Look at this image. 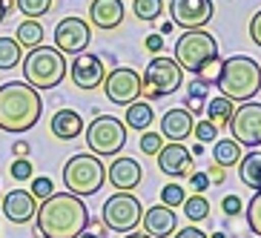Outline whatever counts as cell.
Segmentation results:
<instances>
[{"instance_id": "1", "label": "cell", "mask_w": 261, "mask_h": 238, "mask_svg": "<svg viewBox=\"0 0 261 238\" xmlns=\"http://www.w3.org/2000/svg\"><path fill=\"white\" fill-rule=\"evenodd\" d=\"M35 227L38 238H77L89 227V209L72 192H55L38 204Z\"/></svg>"}, {"instance_id": "2", "label": "cell", "mask_w": 261, "mask_h": 238, "mask_svg": "<svg viewBox=\"0 0 261 238\" xmlns=\"http://www.w3.org/2000/svg\"><path fill=\"white\" fill-rule=\"evenodd\" d=\"M43 100L26 81H9L0 86V132L23 135L40 121Z\"/></svg>"}, {"instance_id": "3", "label": "cell", "mask_w": 261, "mask_h": 238, "mask_svg": "<svg viewBox=\"0 0 261 238\" xmlns=\"http://www.w3.org/2000/svg\"><path fill=\"white\" fill-rule=\"evenodd\" d=\"M215 86L221 89V98L232 103H247L261 92V66L247 55H232L221 61V75Z\"/></svg>"}, {"instance_id": "4", "label": "cell", "mask_w": 261, "mask_h": 238, "mask_svg": "<svg viewBox=\"0 0 261 238\" xmlns=\"http://www.w3.org/2000/svg\"><path fill=\"white\" fill-rule=\"evenodd\" d=\"M63 184H66V192H72L77 198L98 195L100 187L107 184V169L98 155L77 152L63 164Z\"/></svg>"}, {"instance_id": "5", "label": "cell", "mask_w": 261, "mask_h": 238, "mask_svg": "<svg viewBox=\"0 0 261 238\" xmlns=\"http://www.w3.org/2000/svg\"><path fill=\"white\" fill-rule=\"evenodd\" d=\"M66 77V55L55 46H38L23 58V81L32 89H55Z\"/></svg>"}, {"instance_id": "6", "label": "cell", "mask_w": 261, "mask_h": 238, "mask_svg": "<svg viewBox=\"0 0 261 238\" xmlns=\"http://www.w3.org/2000/svg\"><path fill=\"white\" fill-rule=\"evenodd\" d=\"M144 89H141V98L149 103V100L167 98V95L178 92L181 84H184V69L175 63V58H164V55H155L152 61L146 63L144 75Z\"/></svg>"}, {"instance_id": "7", "label": "cell", "mask_w": 261, "mask_h": 238, "mask_svg": "<svg viewBox=\"0 0 261 238\" xmlns=\"http://www.w3.org/2000/svg\"><path fill=\"white\" fill-rule=\"evenodd\" d=\"M218 61V40L210 32L198 29V32H184L175 40V63L184 72L198 75L207 63Z\"/></svg>"}, {"instance_id": "8", "label": "cell", "mask_w": 261, "mask_h": 238, "mask_svg": "<svg viewBox=\"0 0 261 238\" xmlns=\"http://www.w3.org/2000/svg\"><path fill=\"white\" fill-rule=\"evenodd\" d=\"M86 146L98 158H115L126 144V126L115 115H95L86 126Z\"/></svg>"}, {"instance_id": "9", "label": "cell", "mask_w": 261, "mask_h": 238, "mask_svg": "<svg viewBox=\"0 0 261 238\" xmlns=\"http://www.w3.org/2000/svg\"><path fill=\"white\" fill-rule=\"evenodd\" d=\"M141 218H144V204H141L132 192H115L103 201V209H100V221L107 224L109 232H121V235H129L141 227Z\"/></svg>"}, {"instance_id": "10", "label": "cell", "mask_w": 261, "mask_h": 238, "mask_svg": "<svg viewBox=\"0 0 261 238\" xmlns=\"http://www.w3.org/2000/svg\"><path fill=\"white\" fill-rule=\"evenodd\" d=\"M141 89H144V81H141L138 69H132V66H115L103 77V95L115 107H129V103L141 100Z\"/></svg>"}, {"instance_id": "11", "label": "cell", "mask_w": 261, "mask_h": 238, "mask_svg": "<svg viewBox=\"0 0 261 238\" xmlns=\"http://www.w3.org/2000/svg\"><path fill=\"white\" fill-rule=\"evenodd\" d=\"M55 49L61 55H84L92 43V26L89 20H81V17H63L55 26Z\"/></svg>"}, {"instance_id": "12", "label": "cell", "mask_w": 261, "mask_h": 238, "mask_svg": "<svg viewBox=\"0 0 261 238\" xmlns=\"http://www.w3.org/2000/svg\"><path fill=\"white\" fill-rule=\"evenodd\" d=\"M230 135L241 146H250V149L261 146V103L247 100V103L236 107L230 121Z\"/></svg>"}, {"instance_id": "13", "label": "cell", "mask_w": 261, "mask_h": 238, "mask_svg": "<svg viewBox=\"0 0 261 238\" xmlns=\"http://www.w3.org/2000/svg\"><path fill=\"white\" fill-rule=\"evenodd\" d=\"M213 0H169L172 26H181L184 32L207 29V23L213 20Z\"/></svg>"}, {"instance_id": "14", "label": "cell", "mask_w": 261, "mask_h": 238, "mask_svg": "<svg viewBox=\"0 0 261 238\" xmlns=\"http://www.w3.org/2000/svg\"><path fill=\"white\" fill-rule=\"evenodd\" d=\"M69 77H72V84H75L77 89H84V92H92V89L103 86L107 66H103V61H100L98 55L84 52V55H77L75 61H72Z\"/></svg>"}, {"instance_id": "15", "label": "cell", "mask_w": 261, "mask_h": 238, "mask_svg": "<svg viewBox=\"0 0 261 238\" xmlns=\"http://www.w3.org/2000/svg\"><path fill=\"white\" fill-rule=\"evenodd\" d=\"M155 161H158V169H161L164 175L169 178H184L192 172V164L195 158L190 155L184 144H164L161 152L155 155Z\"/></svg>"}, {"instance_id": "16", "label": "cell", "mask_w": 261, "mask_h": 238, "mask_svg": "<svg viewBox=\"0 0 261 238\" xmlns=\"http://www.w3.org/2000/svg\"><path fill=\"white\" fill-rule=\"evenodd\" d=\"M141 227H144V232L149 238H172L178 232V215H175V209L164 207V204H155V207L144 209Z\"/></svg>"}, {"instance_id": "17", "label": "cell", "mask_w": 261, "mask_h": 238, "mask_svg": "<svg viewBox=\"0 0 261 238\" xmlns=\"http://www.w3.org/2000/svg\"><path fill=\"white\" fill-rule=\"evenodd\" d=\"M141 181H144V169L135 158H115L107 169V184H112L118 192L138 190Z\"/></svg>"}, {"instance_id": "18", "label": "cell", "mask_w": 261, "mask_h": 238, "mask_svg": "<svg viewBox=\"0 0 261 238\" xmlns=\"http://www.w3.org/2000/svg\"><path fill=\"white\" fill-rule=\"evenodd\" d=\"M192 126L195 118L184 107H172L161 115V138H167V144H184L192 135Z\"/></svg>"}, {"instance_id": "19", "label": "cell", "mask_w": 261, "mask_h": 238, "mask_svg": "<svg viewBox=\"0 0 261 238\" xmlns=\"http://www.w3.org/2000/svg\"><path fill=\"white\" fill-rule=\"evenodd\" d=\"M3 215H6V221L12 224H26L35 218V213H38V201H35V195H32L29 190H12L3 195Z\"/></svg>"}, {"instance_id": "20", "label": "cell", "mask_w": 261, "mask_h": 238, "mask_svg": "<svg viewBox=\"0 0 261 238\" xmlns=\"http://www.w3.org/2000/svg\"><path fill=\"white\" fill-rule=\"evenodd\" d=\"M89 20L98 29H118L123 20V3L121 0H92L89 3Z\"/></svg>"}, {"instance_id": "21", "label": "cell", "mask_w": 261, "mask_h": 238, "mask_svg": "<svg viewBox=\"0 0 261 238\" xmlns=\"http://www.w3.org/2000/svg\"><path fill=\"white\" fill-rule=\"evenodd\" d=\"M49 129H52L55 138L75 141L77 135L84 132V118H81V112H75V109H58L52 115V121H49Z\"/></svg>"}, {"instance_id": "22", "label": "cell", "mask_w": 261, "mask_h": 238, "mask_svg": "<svg viewBox=\"0 0 261 238\" xmlns=\"http://www.w3.org/2000/svg\"><path fill=\"white\" fill-rule=\"evenodd\" d=\"M238 178H241V184H247L253 192H261V152L258 149H250L247 155H241Z\"/></svg>"}, {"instance_id": "23", "label": "cell", "mask_w": 261, "mask_h": 238, "mask_svg": "<svg viewBox=\"0 0 261 238\" xmlns=\"http://www.w3.org/2000/svg\"><path fill=\"white\" fill-rule=\"evenodd\" d=\"M152 121H155V112H152V107H149L146 100H135V103L126 107V115H123V126H126V129L149 132Z\"/></svg>"}, {"instance_id": "24", "label": "cell", "mask_w": 261, "mask_h": 238, "mask_svg": "<svg viewBox=\"0 0 261 238\" xmlns=\"http://www.w3.org/2000/svg\"><path fill=\"white\" fill-rule=\"evenodd\" d=\"M241 144H236L232 138H218L213 144V164H218V167L230 169V167H238V161H241Z\"/></svg>"}, {"instance_id": "25", "label": "cell", "mask_w": 261, "mask_h": 238, "mask_svg": "<svg viewBox=\"0 0 261 238\" xmlns=\"http://www.w3.org/2000/svg\"><path fill=\"white\" fill-rule=\"evenodd\" d=\"M232 112H236V103H232V100H227V98H221V95H218V98H213V100H207V121L215 123V129L230 126Z\"/></svg>"}, {"instance_id": "26", "label": "cell", "mask_w": 261, "mask_h": 238, "mask_svg": "<svg viewBox=\"0 0 261 238\" xmlns=\"http://www.w3.org/2000/svg\"><path fill=\"white\" fill-rule=\"evenodd\" d=\"M43 26H40V20H23V23L17 26V32H15V40L20 43V49H38V46H43Z\"/></svg>"}, {"instance_id": "27", "label": "cell", "mask_w": 261, "mask_h": 238, "mask_svg": "<svg viewBox=\"0 0 261 238\" xmlns=\"http://www.w3.org/2000/svg\"><path fill=\"white\" fill-rule=\"evenodd\" d=\"M23 61V49L15 38H0V69H15Z\"/></svg>"}, {"instance_id": "28", "label": "cell", "mask_w": 261, "mask_h": 238, "mask_svg": "<svg viewBox=\"0 0 261 238\" xmlns=\"http://www.w3.org/2000/svg\"><path fill=\"white\" fill-rule=\"evenodd\" d=\"M184 215H187V221H192V224L207 221V218H210V201L204 198V195H187Z\"/></svg>"}, {"instance_id": "29", "label": "cell", "mask_w": 261, "mask_h": 238, "mask_svg": "<svg viewBox=\"0 0 261 238\" xmlns=\"http://www.w3.org/2000/svg\"><path fill=\"white\" fill-rule=\"evenodd\" d=\"M132 12H135V17H138V20L152 23V20H158V17H161L164 0H132Z\"/></svg>"}, {"instance_id": "30", "label": "cell", "mask_w": 261, "mask_h": 238, "mask_svg": "<svg viewBox=\"0 0 261 238\" xmlns=\"http://www.w3.org/2000/svg\"><path fill=\"white\" fill-rule=\"evenodd\" d=\"M184 201H187V192H184V187L178 184V181L164 184V190H161V204L164 207H169V209L184 207Z\"/></svg>"}, {"instance_id": "31", "label": "cell", "mask_w": 261, "mask_h": 238, "mask_svg": "<svg viewBox=\"0 0 261 238\" xmlns=\"http://www.w3.org/2000/svg\"><path fill=\"white\" fill-rule=\"evenodd\" d=\"M15 6L20 9V15H26L29 20H38L52 9V0H15Z\"/></svg>"}, {"instance_id": "32", "label": "cell", "mask_w": 261, "mask_h": 238, "mask_svg": "<svg viewBox=\"0 0 261 238\" xmlns=\"http://www.w3.org/2000/svg\"><path fill=\"white\" fill-rule=\"evenodd\" d=\"M244 215H247V224H250L253 235L261 238V192H255L250 198V204L244 207Z\"/></svg>"}, {"instance_id": "33", "label": "cell", "mask_w": 261, "mask_h": 238, "mask_svg": "<svg viewBox=\"0 0 261 238\" xmlns=\"http://www.w3.org/2000/svg\"><path fill=\"white\" fill-rule=\"evenodd\" d=\"M192 138H198V144H215L218 141V129H215V123L210 121H195V126H192Z\"/></svg>"}, {"instance_id": "34", "label": "cell", "mask_w": 261, "mask_h": 238, "mask_svg": "<svg viewBox=\"0 0 261 238\" xmlns=\"http://www.w3.org/2000/svg\"><path fill=\"white\" fill-rule=\"evenodd\" d=\"M32 195H35V201H46L49 195H55V184H52V178H46V175H40V178H32Z\"/></svg>"}, {"instance_id": "35", "label": "cell", "mask_w": 261, "mask_h": 238, "mask_svg": "<svg viewBox=\"0 0 261 238\" xmlns=\"http://www.w3.org/2000/svg\"><path fill=\"white\" fill-rule=\"evenodd\" d=\"M141 146V152L144 155H158L161 152V146H164V138H161V132H144L138 141Z\"/></svg>"}, {"instance_id": "36", "label": "cell", "mask_w": 261, "mask_h": 238, "mask_svg": "<svg viewBox=\"0 0 261 238\" xmlns=\"http://www.w3.org/2000/svg\"><path fill=\"white\" fill-rule=\"evenodd\" d=\"M9 172H12L15 181H32V161L29 158H15L12 167H9Z\"/></svg>"}, {"instance_id": "37", "label": "cell", "mask_w": 261, "mask_h": 238, "mask_svg": "<svg viewBox=\"0 0 261 238\" xmlns=\"http://www.w3.org/2000/svg\"><path fill=\"white\" fill-rule=\"evenodd\" d=\"M218 75H221V58H218V61H213V63H207V66H204V69L198 72V81H204V84L207 86H213V84H218Z\"/></svg>"}, {"instance_id": "38", "label": "cell", "mask_w": 261, "mask_h": 238, "mask_svg": "<svg viewBox=\"0 0 261 238\" xmlns=\"http://www.w3.org/2000/svg\"><path fill=\"white\" fill-rule=\"evenodd\" d=\"M207 187H210L207 172H190V190H192V195H204Z\"/></svg>"}, {"instance_id": "39", "label": "cell", "mask_w": 261, "mask_h": 238, "mask_svg": "<svg viewBox=\"0 0 261 238\" xmlns=\"http://www.w3.org/2000/svg\"><path fill=\"white\" fill-rule=\"evenodd\" d=\"M207 92H210V86L204 84V81H198V77H192L190 84H187V98H198V100H207Z\"/></svg>"}, {"instance_id": "40", "label": "cell", "mask_w": 261, "mask_h": 238, "mask_svg": "<svg viewBox=\"0 0 261 238\" xmlns=\"http://www.w3.org/2000/svg\"><path fill=\"white\" fill-rule=\"evenodd\" d=\"M221 209H224V215H227V218H236V215L244 209V204H241V198H238V195H227V198L221 201Z\"/></svg>"}, {"instance_id": "41", "label": "cell", "mask_w": 261, "mask_h": 238, "mask_svg": "<svg viewBox=\"0 0 261 238\" xmlns=\"http://www.w3.org/2000/svg\"><path fill=\"white\" fill-rule=\"evenodd\" d=\"M250 40L261 49V9L253 15V20H250Z\"/></svg>"}, {"instance_id": "42", "label": "cell", "mask_w": 261, "mask_h": 238, "mask_svg": "<svg viewBox=\"0 0 261 238\" xmlns=\"http://www.w3.org/2000/svg\"><path fill=\"white\" fill-rule=\"evenodd\" d=\"M146 49H149V52L152 55H161V49H164V35L161 32H152V35H146Z\"/></svg>"}, {"instance_id": "43", "label": "cell", "mask_w": 261, "mask_h": 238, "mask_svg": "<svg viewBox=\"0 0 261 238\" xmlns=\"http://www.w3.org/2000/svg\"><path fill=\"white\" fill-rule=\"evenodd\" d=\"M224 175H227V169L218 167V164H210V167H207V178H210V184H224Z\"/></svg>"}, {"instance_id": "44", "label": "cell", "mask_w": 261, "mask_h": 238, "mask_svg": "<svg viewBox=\"0 0 261 238\" xmlns=\"http://www.w3.org/2000/svg\"><path fill=\"white\" fill-rule=\"evenodd\" d=\"M172 238H207V232L201 230V227H181Z\"/></svg>"}, {"instance_id": "45", "label": "cell", "mask_w": 261, "mask_h": 238, "mask_svg": "<svg viewBox=\"0 0 261 238\" xmlns=\"http://www.w3.org/2000/svg\"><path fill=\"white\" fill-rule=\"evenodd\" d=\"M29 152H32V146L26 144V141H15V144H12V155H15V158H29Z\"/></svg>"}, {"instance_id": "46", "label": "cell", "mask_w": 261, "mask_h": 238, "mask_svg": "<svg viewBox=\"0 0 261 238\" xmlns=\"http://www.w3.org/2000/svg\"><path fill=\"white\" fill-rule=\"evenodd\" d=\"M86 230H89V232H95V235H98V238H103V235H107V224H103V221H100V218H92V221H89V227H86Z\"/></svg>"}, {"instance_id": "47", "label": "cell", "mask_w": 261, "mask_h": 238, "mask_svg": "<svg viewBox=\"0 0 261 238\" xmlns=\"http://www.w3.org/2000/svg\"><path fill=\"white\" fill-rule=\"evenodd\" d=\"M9 6H12V3H9V0H0V23H3V20H6V15H9Z\"/></svg>"}, {"instance_id": "48", "label": "cell", "mask_w": 261, "mask_h": 238, "mask_svg": "<svg viewBox=\"0 0 261 238\" xmlns=\"http://www.w3.org/2000/svg\"><path fill=\"white\" fill-rule=\"evenodd\" d=\"M190 155H192V158H198V155H204V144H195V146L190 149Z\"/></svg>"}, {"instance_id": "49", "label": "cell", "mask_w": 261, "mask_h": 238, "mask_svg": "<svg viewBox=\"0 0 261 238\" xmlns=\"http://www.w3.org/2000/svg\"><path fill=\"white\" fill-rule=\"evenodd\" d=\"M77 238H98V235H95V232H89V230H84V232H81Z\"/></svg>"}, {"instance_id": "50", "label": "cell", "mask_w": 261, "mask_h": 238, "mask_svg": "<svg viewBox=\"0 0 261 238\" xmlns=\"http://www.w3.org/2000/svg\"><path fill=\"white\" fill-rule=\"evenodd\" d=\"M123 238H149V235H146V232L144 235H141V232H129V235H123Z\"/></svg>"}, {"instance_id": "51", "label": "cell", "mask_w": 261, "mask_h": 238, "mask_svg": "<svg viewBox=\"0 0 261 238\" xmlns=\"http://www.w3.org/2000/svg\"><path fill=\"white\" fill-rule=\"evenodd\" d=\"M210 238H227V235H224V232H213Z\"/></svg>"}, {"instance_id": "52", "label": "cell", "mask_w": 261, "mask_h": 238, "mask_svg": "<svg viewBox=\"0 0 261 238\" xmlns=\"http://www.w3.org/2000/svg\"><path fill=\"white\" fill-rule=\"evenodd\" d=\"M250 238H255V235H250Z\"/></svg>"}]
</instances>
